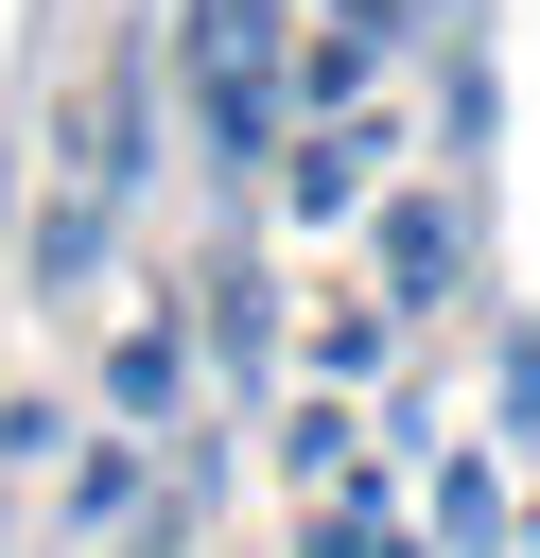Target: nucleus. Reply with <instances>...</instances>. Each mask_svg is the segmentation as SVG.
<instances>
[{
    "instance_id": "1",
    "label": "nucleus",
    "mask_w": 540,
    "mask_h": 558,
    "mask_svg": "<svg viewBox=\"0 0 540 558\" xmlns=\"http://www.w3.org/2000/svg\"><path fill=\"white\" fill-rule=\"evenodd\" d=\"M209 122L261 140V0H209Z\"/></svg>"
}]
</instances>
